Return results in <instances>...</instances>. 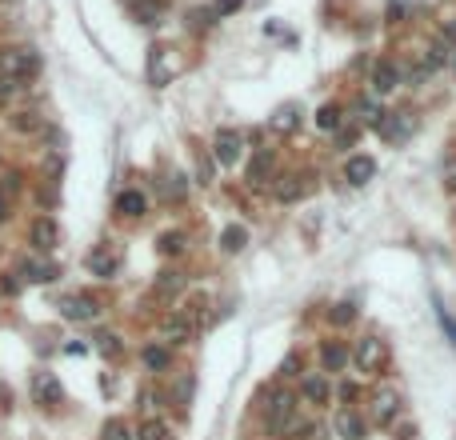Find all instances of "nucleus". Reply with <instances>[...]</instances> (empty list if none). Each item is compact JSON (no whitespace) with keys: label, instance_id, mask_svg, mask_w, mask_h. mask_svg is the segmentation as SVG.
Wrapping results in <instances>:
<instances>
[{"label":"nucleus","instance_id":"obj_29","mask_svg":"<svg viewBox=\"0 0 456 440\" xmlns=\"http://www.w3.org/2000/svg\"><path fill=\"white\" fill-rule=\"evenodd\" d=\"M240 4H245V0H216V8H212V13H216V16H228V13H236Z\"/></svg>","mask_w":456,"mask_h":440},{"label":"nucleus","instance_id":"obj_11","mask_svg":"<svg viewBox=\"0 0 456 440\" xmlns=\"http://www.w3.org/2000/svg\"><path fill=\"white\" fill-rule=\"evenodd\" d=\"M61 312L68 320H97V300H88V296H68V300H64L61 305Z\"/></svg>","mask_w":456,"mask_h":440},{"label":"nucleus","instance_id":"obj_27","mask_svg":"<svg viewBox=\"0 0 456 440\" xmlns=\"http://www.w3.org/2000/svg\"><path fill=\"white\" fill-rule=\"evenodd\" d=\"M185 248V236L180 233H164L161 236V252H180Z\"/></svg>","mask_w":456,"mask_h":440},{"label":"nucleus","instance_id":"obj_23","mask_svg":"<svg viewBox=\"0 0 456 440\" xmlns=\"http://www.w3.org/2000/svg\"><path fill=\"white\" fill-rule=\"evenodd\" d=\"M304 396H309L312 404H324V401H328V384H324L321 377H312V380H304Z\"/></svg>","mask_w":456,"mask_h":440},{"label":"nucleus","instance_id":"obj_40","mask_svg":"<svg viewBox=\"0 0 456 440\" xmlns=\"http://www.w3.org/2000/svg\"><path fill=\"white\" fill-rule=\"evenodd\" d=\"M452 68H456V56H452Z\"/></svg>","mask_w":456,"mask_h":440},{"label":"nucleus","instance_id":"obj_9","mask_svg":"<svg viewBox=\"0 0 456 440\" xmlns=\"http://www.w3.org/2000/svg\"><path fill=\"white\" fill-rule=\"evenodd\" d=\"M396 412H400V396H396V392H381V396L372 401V420H376V424H393Z\"/></svg>","mask_w":456,"mask_h":440},{"label":"nucleus","instance_id":"obj_38","mask_svg":"<svg viewBox=\"0 0 456 440\" xmlns=\"http://www.w3.org/2000/svg\"><path fill=\"white\" fill-rule=\"evenodd\" d=\"M357 396V384H340V401H352Z\"/></svg>","mask_w":456,"mask_h":440},{"label":"nucleus","instance_id":"obj_17","mask_svg":"<svg viewBox=\"0 0 456 440\" xmlns=\"http://www.w3.org/2000/svg\"><path fill=\"white\" fill-rule=\"evenodd\" d=\"M248 245V228H240V224H228L221 236V248L224 252H240V248Z\"/></svg>","mask_w":456,"mask_h":440},{"label":"nucleus","instance_id":"obj_33","mask_svg":"<svg viewBox=\"0 0 456 440\" xmlns=\"http://www.w3.org/2000/svg\"><path fill=\"white\" fill-rule=\"evenodd\" d=\"M100 353H116V336H112V332H104V336H100Z\"/></svg>","mask_w":456,"mask_h":440},{"label":"nucleus","instance_id":"obj_15","mask_svg":"<svg viewBox=\"0 0 456 440\" xmlns=\"http://www.w3.org/2000/svg\"><path fill=\"white\" fill-rule=\"evenodd\" d=\"M304 196V184H300V176H281L276 181V200H284V204H296Z\"/></svg>","mask_w":456,"mask_h":440},{"label":"nucleus","instance_id":"obj_8","mask_svg":"<svg viewBox=\"0 0 456 440\" xmlns=\"http://www.w3.org/2000/svg\"><path fill=\"white\" fill-rule=\"evenodd\" d=\"M32 396H37V404H56L61 401V380L52 372H37L32 377Z\"/></svg>","mask_w":456,"mask_h":440},{"label":"nucleus","instance_id":"obj_25","mask_svg":"<svg viewBox=\"0 0 456 440\" xmlns=\"http://www.w3.org/2000/svg\"><path fill=\"white\" fill-rule=\"evenodd\" d=\"M104 440H133V428L124 424V420H109L104 424Z\"/></svg>","mask_w":456,"mask_h":440},{"label":"nucleus","instance_id":"obj_19","mask_svg":"<svg viewBox=\"0 0 456 440\" xmlns=\"http://www.w3.org/2000/svg\"><path fill=\"white\" fill-rule=\"evenodd\" d=\"M188 332H192V324H188L185 317H173V320H164V336L173 344H185L188 341Z\"/></svg>","mask_w":456,"mask_h":440},{"label":"nucleus","instance_id":"obj_24","mask_svg":"<svg viewBox=\"0 0 456 440\" xmlns=\"http://www.w3.org/2000/svg\"><path fill=\"white\" fill-rule=\"evenodd\" d=\"M140 440H168V424H161V420L140 424Z\"/></svg>","mask_w":456,"mask_h":440},{"label":"nucleus","instance_id":"obj_4","mask_svg":"<svg viewBox=\"0 0 456 440\" xmlns=\"http://www.w3.org/2000/svg\"><path fill=\"white\" fill-rule=\"evenodd\" d=\"M212 152H216V160H221L224 169H233L236 160H240V152H245V136L236 133V128H221V133H216V145H212Z\"/></svg>","mask_w":456,"mask_h":440},{"label":"nucleus","instance_id":"obj_13","mask_svg":"<svg viewBox=\"0 0 456 440\" xmlns=\"http://www.w3.org/2000/svg\"><path fill=\"white\" fill-rule=\"evenodd\" d=\"M144 208H148V200L136 192V188L116 196V212H121V216H144Z\"/></svg>","mask_w":456,"mask_h":440},{"label":"nucleus","instance_id":"obj_7","mask_svg":"<svg viewBox=\"0 0 456 440\" xmlns=\"http://www.w3.org/2000/svg\"><path fill=\"white\" fill-rule=\"evenodd\" d=\"M381 133H384V140H408V136L417 133V116H408V112H393L388 121H381Z\"/></svg>","mask_w":456,"mask_h":440},{"label":"nucleus","instance_id":"obj_36","mask_svg":"<svg viewBox=\"0 0 456 440\" xmlns=\"http://www.w3.org/2000/svg\"><path fill=\"white\" fill-rule=\"evenodd\" d=\"M304 440H324V428H321V424H312L309 432H304Z\"/></svg>","mask_w":456,"mask_h":440},{"label":"nucleus","instance_id":"obj_14","mask_svg":"<svg viewBox=\"0 0 456 440\" xmlns=\"http://www.w3.org/2000/svg\"><path fill=\"white\" fill-rule=\"evenodd\" d=\"M336 428H340V436L345 440H364V420L357 412H336Z\"/></svg>","mask_w":456,"mask_h":440},{"label":"nucleus","instance_id":"obj_34","mask_svg":"<svg viewBox=\"0 0 456 440\" xmlns=\"http://www.w3.org/2000/svg\"><path fill=\"white\" fill-rule=\"evenodd\" d=\"M16 128H20V133H25V128L32 133V128H37V116H16Z\"/></svg>","mask_w":456,"mask_h":440},{"label":"nucleus","instance_id":"obj_22","mask_svg":"<svg viewBox=\"0 0 456 440\" xmlns=\"http://www.w3.org/2000/svg\"><path fill=\"white\" fill-rule=\"evenodd\" d=\"M316 124H321L324 133H333V128H340V109H336V104H324V109L316 112Z\"/></svg>","mask_w":456,"mask_h":440},{"label":"nucleus","instance_id":"obj_3","mask_svg":"<svg viewBox=\"0 0 456 440\" xmlns=\"http://www.w3.org/2000/svg\"><path fill=\"white\" fill-rule=\"evenodd\" d=\"M384 360H388V348H384V341H376V336H364V341L357 344V368H360V372H381Z\"/></svg>","mask_w":456,"mask_h":440},{"label":"nucleus","instance_id":"obj_12","mask_svg":"<svg viewBox=\"0 0 456 440\" xmlns=\"http://www.w3.org/2000/svg\"><path fill=\"white\" fill-rule=\"evenodd\" d=\"M396 80H400V73H396L393 61H381L376 68H372V88H376V92H393Z\"/></svg>","mask_w":456,"mask_h":440},{"label":"nucleus","instance_id":"obj_26","mask_svg":"<svg viewBox=\"0 0 456 440\" xmlns=\"http://www.w3.org/2000/svg\"><path fill=\"white\" fill-rule=\"evenodd\" d=\"M144 365L148 368H168V353H164V348H144Z\"/></svg>","mask_w":456,"mask_h":440},{"label":"nucleus","instance_id":"obj_28","mask_svg":"<svg viewBox=\"0 0 456 440\" xmlns=\"http://www.w3.org/2000/svg\"><path fill=\"white\" fill-rule=\"evenodd\" d=\"M360 116H364V124H372V128H381V116H384V112L376 109V104H360Z\"/></svg>","mask_w":456,"mask_h":440},{"label":"nucleus","instance_id":"obj_31","mask_svg":"<svg viewBox=\"0 0 456 440\" xmlns=\"http://www.w3.org/2000/svg\"><path fill=\"white\" fill-rule=\"evenodd\" d=\"M444 188H452V192H456V160L444 164Z\"/></svg>","mask_w":456,"mask_h":440},{"label":"nucleus","instance_id":"obj_1","mask_svg":"<svg viewBox=\"0 0 456 440\" xmlns=\"http://www.w3.org/2000/svg\"><path fill=\"white\" fill-rule=\"evenodd\" d=\"M269 420H272V428H276V432H296V428H300L292 392H276V401H272V408H269Z\"/></svg>","mask_w":456,"mask_h":440},{"label":"nucleus","instance_id":"obj_5","mask_svg":"<svg viewBox=\"0 0 456 440\" xmlns=\"http://www.w3.org/2000/svg\"><path fill=\"white\" fill-rule=\"evenodd\" d=\"M28 240L37 245V252H52V248H56V240H61V233H56V224H52L49 216H40V220H32Z\"/></svg>","mask_w":456,"mask_h":440},{"label":"nucleus","instance_id":"obj_30","mask_svg":"<svg viewBox=\"0 0 456 440\" xmlns=\"http://www.w3.org/2000/svg\"><path fill=\"white\" fill-rule=\"evenodd\" d=\"M352 317H357V312H352V305H336V308H333V320H336V324H348Z\"/></svg>","mask_w":456,"mask_h":440},{"label":"nucleus","instance_id":"obj_10","mask_svg":"<svg viewBox=\"0 0 456 440\" xmlns=\"http://www.w3.org/2000/svg\"><path fill=\"white\" fill-rule=\"evenodd\" d=\"M345 176H348V184H357V188L360 184H369L372 176H376V160L372 157H352L345 164Z\"/></svg>","mask_w":456,"mask_h":440},{"label":"nucleus","instance_id":"obj_32","mask_svg":"<svg viewBox=\"0 0 456 440\" xmlns=\"http://www.w3.org/2000/svg\"><path fill=\"white\" fill-rule=\"evenodd\" d=\"M440 324H444V329H448V336H452V348H456V320L448 317V312H444V308H440Z\"/></svg>","mask_w":456,"mask_h":440},{"label":"nucleus","instance_id":"obj_21","mask_svg":"<svg viewBox=\"0 0 456 440\" xmlns=\"http://www.w3.org/2000/svg\"><path fill=\"white\" fill-rule=\"evenodd\" d=\"M88 269L97 272V276H112V272H116V260H112L109 252H92V257H88Z\"/></svg>","mask_w":456,"mask_h":440},{"label":"nucleus","instance_id":"obj_39","mask_svg":"<svg viewBox=\"0 0 456 440\" xmlns=\"http://www.w3.org/2000/svg\"><path fill=\"white\" fill-rule=\"evenodd\" d=\"M8 216V200H4V196H0V220Z\"/></svg>","mask_w":456,"mask_h":440},{"label":"nucleus","instance_id":"obj_20","mask_svg":"<svg viewBox=\"0 0 456 440\" xmlns=\"http://www.w3.org/2000/svg\"><path fill=\"white\" fill-rule=\"evenodd\" d=\"M52 276H56V269H52V264H40V260H25V281L44 284V281H52Z\"/></svg>","mask_w":456,"mask_h":440},{"label":"nucleus","instance_id":"obj_16","mask_svg":"<svg viewBox=\"0 0 456 440\" xmlns=\"http://www.w3.org/2000/svg\"><path fill=\"white\" fill-rule=\"evenodd\" d=\"M133 13H136V20H140V25H156V20H161V13H164V4H161V0H136Z\"/></svg>","mask_w":456,"mask_h":440},{"label":"nucleus","instance_id":"obj_18","mask_svg":"<svg viewBox=\"0 0 456 440\" xmlns=\"http://www.w3.org/2000/svg\"><path fill=\"white\" fill-rule=\"evenodd\" d=\"M321 360H324V368H328V372H340V368H345V360H348V353L340 348V344H324Z\"/></svg>","mask_w":456,"mask_h":440},{"label":"nucleus","instance_id":"obj_2","mask_svg":"<svg viewBox=\"0 0 456 440\" xmlns=\"http://www.w3.org/2000/svg\"><path fill=\"white\" fill-rule=\"evenodd\" d=\"M37 68V56L28 49H0V76L4 80H20Z\"/></svg>","mask_w":456,"mask_h":440},{"label":"nucleus","instance_id":"obj_6","mask_svg":"<svg viewBox=\"0 0 456 440\" xmlns=\"http://www.w3.org/2000/svg\"><path fill=\"white\" fill-rule=\"evenodd\" d=\"M300 116H304V109H300V104H281V109L272 112L269 116V128L272 133H296V128H300Z\"/></svg>","mask_w":456,"mask_h":440},{"label":"nucleus","instance_id":"obj_35","mask_svg":"<svg viewBox=\"0 0 456 440\" xmlns=\"http://www.w3.org/2000/svg\"><path fill=\"white\" fill-rule=\"evenodd\" d=\"M161 288L168 293V288H180V281H176V272H164V281H161Z\"/></svg>","mask_w":456,"mask_h":440},{"label":"nucleus","instance_id":"obj_37","mask_svg":"<svg viewBox=\"0 0 456 440\" xmlns=\"http://www.w3.org/2000/svg\"><path fill=\"white\" fill-rule=\"evenodd\" d=\"M13 88H16V80H4V76H0V100L8 97V92H13Z\"/></svg>","mask_w":456,"mask_h":440}]
</instances>
